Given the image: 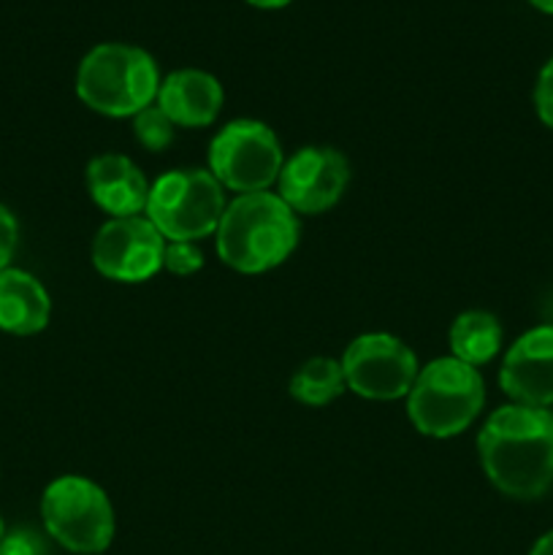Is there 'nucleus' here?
Masks as SVG:
<instances>
[{
	"label": "nucleus",
	"instance_id": "obj_11",
	"mask_svg": "<svg viewBox=\"0 0 553 555\" xmlns=\"http://www.w3.org/2000/svg\"><path fill=\"white\" fill-rule=\"evenodd\" d=\"M499 385L513 404L540 410L553 404V325H537L513 341L499 369Z\"/></svg>",
	"mask_w": 553,
	"mask_h": 555
},
{
	"label": "nucleus",
	"instance_id": "obj_13",
	"mask_svg": "<svg viewBox=\"0 0 553 555\" xmlns=\"http://www.w3.org/2000/svg\"><path fill=\"white\" fill-rule=\"evenodd\" d=\"M155 101L177 128H206L217 119L226 95L220 79L209 70L179 68L160 79Z\"/></svg>",
	"mask_w": 553,
	"mask_h": 555
},
{
	"label": "nucleus",
	"instance_id": "obj_23",
	"mask_svg": "<svg viewBox=\"0 0 553 555\" xmlns=\"http://www.w3.org/2000/svg\"><path fill=\"white\" fill-rule=\"evenodd\" d=\"M247 3L255 5V9L274 11V9H285V5L293 3V0H247Z\"/></svg>",
	"mask_w": 553,
	"mask_h": 555
},
{
	"label": "nucleus",
	"instance_id": "obj_9",
	"mask_svg": "<svg viewBox=\"0 0 553 555\" xmlns=\"http://www.w3.org/2000/svg\"><path fill=\"white\" fill-rule=\"evenodd\" d=\"M166 238L155 225L139 217H112L92 238V266L101 276L123 285H139L163 271Z\"/></svg>",
	"mask_w": 553,
	"mask_h": 555
},
{
	"label": "nucleus",
	"instance_id": "obj_5",
	"mask_svg": "<svg viewBox=\"0 0 553 555\" xmlns=\"http://www.w3.org/2000/svg\"><path fill=\"white\" fill-rule=\"evenodd\" d=\"M226 206V190L209 168H173L152 182L146 220L166 242L198 244L215 236Z\"/></svg>",
	"mask_w": 553,
	"mask_h": 555
},
{
	"label": "nucleus",
	"instance_id": "obj_19",
	"mask_svg": "<svg viewBox=\"0 0 553 555\" xmlns=\"http://www.w3.org/2000/svg\"><path fill=\"white\" fill-rule=\"evenodd\" d=\"M535 108L537 117L542 119V125H548V128L553 130V57L542 65L540 76H537Z\"/></svg>",
	"mask_w": 553,
	"mask_h": 555
},
{
	"label": "nucleus",
	"instance_id": "obj_22",
	"mask_svg": "<svg viewBox=\"0 0 553 555\" xmlns=\"http://www.w3.org/2000/svg\"><path fill=\"white\" fill-rule=\"evenodd\" d=\"M529 555H553V531L542 534L540 540L535 542V547H531Z\"/></svg>",
	"mask_w": 553,
	"mask_h": 555
},
{
	"label": "nucleus",
	"instance_id": "obj_6",
	"mask_svg": "<svg viewBox=\"0 0 553 555\" xmlns=\"http://www.w3.org/2000/svg\"><path fill=\"white\" fill-rule=\"evenodd\" d=\"M41 520L47 534L76 555H98L114 540V507L90 477L63 475L49 482L41 496Z\"/></svg>",
	"mask_w": 553,
	"mask_h": 555
},
{
	"label": "nucleus",
	"instance_id": "obj_18",
	"mask_svg": "<svg viewBox=\"0 0 553 555\" xmlns=\"http://www.w3.org/2000/svg\"><path fill=\"white\" fill-rule=\"evenodd\" d=\"M204 269V253L195 242H166L163 271L173 276H193Z\"/></svg>",
	"mask_w": 553,
	"mask_h": 555
},
{
	"label": "nucleus",
	"instance_id": "obj_2",
	"mask_svg": "<svg viewBox=\"0 0 553 555\" xmlns=\"http://www.w3.org/2000/svg\"><path fill=\"white\" fill-rule=\"evenodd\" d=\"M217 255L239 274H266L298 247V215L271 190L236 195L217 225Z\"/></svg>",
	"mask_w": 553,
	"mask_h": 555
},
{
	"label": "nucleus",
	"instance_id": "obj_16",
	"mask_svg": "<svg viewBox=\"0 0 553 555\" xmlns=\"http://www.w3.org/2000/svg\"><path fill=\"white\" fill-rule=\"evenodd\" d=\"M345 372L336 358H309L291 377V396L298 404L325 406L345 393Z\"/></svg>",
	"mask_w": 553,
	"mask_h": 555
},
{
	"label": "nucleus",
	"instance_id": "obj_21",
	"mask_svg": "<svg viewBox=\"0 0 553 555\" xmlns=\"http://www.w3.org/2000/svg\"><path fill=\"white\" fill-rule=\"evenodd\" d=\"M0 555H41V542L30 531H14L0 542Z\"/></svg>",
	"mask_w": 553,
	"mask_h": 555
},
{
	"label": "nucleus",
	"instance_id": "obj_24",
	"mask_svg": "<svg viewBox=\"0 0 553 555\" xmlns=\"http://www.w3.org/2000/svg\"><path fill=\"white\" fill-rule=\"evenodd\" d=\"M529 3L542 14H553V0H529Z\"/></svg>",
	"mask_w": 553,
	"mask_h": 555
},
{
	"label": "nucleus",
	"instance_id": "obj_1",
	"mask_svg": "<svg viewBox=\"0 0 553 555\" xmlns=\"http://www.w3.org/2000/svg\"><path fill=\"white\" fill-rule=\"evenodd\" d=\"M483 472L499 493L535 502L553 486V412L499 406L477 434Z\"/></svg>",
	"mask_w": 553,
	"mask_h": 555
},
{
	"label": "nucleus",
	"instance_id": "obj_8",
	"mask_svg": "<svg viewBox=\"0 0 553 555\" xmlns=\"http://www.w3.org/2000/svg\"><path fill=\"white\" fill-rule=\"evenodd\" d=\"M347 388L369 401L404 399L415 385L421 363L410 345L394 334H361L342 356Z\"/></svg>",
	"mask_w": 553,
	"mask_h": 555
},
{
	"label": "nucleus",
	"instance_id": "obj_7",
	"mask_svg": "<svg viewBox=\"0 0 553 555\" xmlns=\"http://www.w3.org/2000/svg\"><path fill=\"white\" fill-rule=\"evenodd\" d=\"M209 173L239 195L263 193L280 179L285 157L274 130L260 119H233L209 144Z\"/></svg>",
	"mask_w": 553,
	"mask_h": 555
},
{
	"label": "nucleus",
	"instance_id": "obj_12",
	"mask_svg": "<svg viewBox=\"0 0 553 555\" xmlns=\"http://www.w3.org/2000/svg\"><path fill=\"white\" fill-rule=\"evenodd\" d=\"M150 188L144 171L130 157L106 152L87 166V190L98 209L112 217H139L146 211Z\"/></svg>",
	"mask_w": 553,
	"mask_h": 555
},
{
	"label": "nucleus",
	"instance_id": "obj_3",
	"mask_svg": "<svg viewBox=\"0 0 553 555\" xmlns=\"http://www.w3.org/2000/svg\"><path fill=\"white\" fill-rule=\"evenodd\" d=\"M160 90V70L146 49L133 43H98L76 70V95L103 117H136Z\"/></svg>",
	"mask_w": 553,
	"mask_h": 555
},
{
	"label": "nucleus",
	"instance_id": "obj_15",
	"mask_svg": "<svg viewBox=\"0 0 553 555\" xmlns=\"http://www.w3.org/2000/svg\"><path fill=\"white\" fill-rule=\"evenodd\" d=\"M502 325L491 312L470 309L461 312L450 325V356L466 366H486L502 347Z\"/></svg>",
	"mask_w": 553,
	"mask_h": 555
},
{
	"label": "nucleus",
	"instance_id": "obj_17",
	"mask_svg": "<svg viewBox=\"0 0 553 555\" xmlns=\"http://www.w3.org/2000/svg\"><path fill=\"white\" fill-rule=\"evenodd\" d=\"M173 128L177 125L163 114V108L157 103H150L146 108H141L133 117V133L144 150L150 152H163L173 141Z\"/></svg>",
	"mask_w": 553,
	"mask_h": 555
},
{
	"label": "nucleus",
	"instance_id": "obj_25",
	"mask_svg": "<svg viewBox=\"0 0 553 555\" xmlns=\"http://www.w3.org/2000/svg\"><path fill=\"white\" fill-rule=\"evenodd\" d=\"M5 537V524H3V515H0V542H3Z\"/></svg>",
	"mask_w": 553,
	"mask_h": 555
},
{
	"label": "nucleus",
	"instance_id": "obj_10",
	"mask_svg": "<svg viewBox=\"0 0 553 555\" xmlns=\"http://www.w3.org/2000/svg\"><path fill=\"white\" fill-rule=\"evenodd\" d=\"M350 184V163L334 146H304L291 155L276 179V195L296 215L334 209Z\"/></svg>",
	"mask_w": 553,
	"mask_h": 555
},
{
	"label": "nucleus",
	"instance_id": "obj_14",
	"mask_svg": "<svg viewBox=\"0 0 553 555\" xmlns=\"http://www.w3.org/2000/svg\"><path fill=\"white\" fill-rule=\"evenodd\" d=\"M49 314L52 298L36 276L11 266L0 271V331L14 336L41 334Z\"/></svg>",
	"mask_w": 553,
	"mask_h": 555
},
{
	"label": "nucleus",
	"instance_id": "obj_20",
	"mask_svg": "<svg viewBox=\"0 0 553 555\" xmlns=\"http://www.w3.org/2000/svg\"><path fill=\"white\" fill-rule=\"evenodd\" d=\"M16 238H20V225L11 209L0 204V271L9 269L11 258L16 253Z\"/></svg>",
	"mask_w": 553,
	"mask_h": 555
},
{
	"label": "nucleus",
	"instance_id": "obj_4",
	"mask_svg": "<svg viewBox=\"0 0 553 555\" xmlns=\"http://www.w3.org/2000/svg\"><path fill=\"white\" fill-rule=\"evenodd\" d=\"M486 404V383L475 366L453 356L434 358L417 372L407 393V415L417 434L432 439H450L464 434Z\"/></svg>",
	"mask_w": 553,
	"mask_h": 555
}]
</instances>
